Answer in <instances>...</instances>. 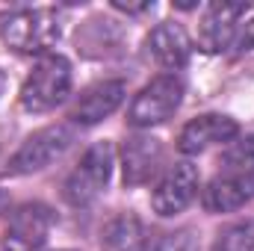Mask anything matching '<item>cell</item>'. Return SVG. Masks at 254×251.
I'll use <instances>...</instances> for the list:
<instances>
[{
    "label": "cell",
    "instance_id": "6da1fadb",
    "mask_svg": "<svg viewBox=\"0 0 254 251\" xmlns=\"http://www.w3.org/2000/svg\"><path fill=\"white\" fill-rule=\"evenodd\" d=\"M254 198V136L234 142L219 172L201 192V207L207 213H234Z\"/></svg>",
    "mask_w": 254,
    "mask_h": 251
},
{
    "label": "cell",
    "instance_id": "7a4b0ae2",
    "mask_svg": "<svg viewBox=\"0 0 254 251\" xmlns=\"http://www.w3.org/2000/svg\"><path fill=\"white\" fill-rule=\"evenodd\" d=\"M71 86H74L71 63L63 54H45L36 60L33 71L21 86V107L27 113H51L68 101Z\"/></svg>",
    "mask_w": 254,
    "mask_h": 251
},
{
    "label": "cell",
    "instance_id": "3957f363",
    "mask_svg": "<svg viewBox=\"0 0 254 251\" xmlns=\"http://www.w3.org/2000/svg\"><path fill=\"white\" fill-rule=\"evenodd\" d=\"M0 39L15 54L45 57L60 39V21L51 9H15L0 18Z\"/></svg>",
    "mask_w": 254,
    "mask_h": 251
},
{
    "label": "cell",
    "instance_id": "277c9868",
    "mask_svg": "<svg viewBox=\"0 0 254 251\" xmlns=\"http://www.w3.org/2000/svg\"><path fill=\"white\" fill-rule=\"evenodd\" d=\"M110 178H113V145L104 139V142H95L65 178V201L71 207H89L107 189Z\"/></svg>",
    "mask_w": 254,
    "mask_h": 251
},
{
    "label": "cell",
    "instance_id": "5b68a950",
    "mask_svg": "<svg viewBox=\"0 0 254 251\" xmlns=\"http://www.w3.org/2000/svg\"><path fill=\"white\" fill-rule=\"evenodd\" d=\"M184 101V83L178 74H160L151 83H145L139 89V95L133 98L130 110H127V125L136 130L163 125L166 119H172L178 113Z\"/></svg>",
    "mask_w": 254,
    "mask_h": 251
},
{
    "label": "cell",
    "instance_id": "8992f818",
    "mask_svg": "<svg viewBox=\"0 0 254 251\" xmlns=\"http://www.w3.org/2000/svg\"><path fill=\"white\" fill-rule=\"evenodd\" d=\"M74 125H48L42 130H36L33 136L24 139V145L12 154V160L6 163V172L9 175H33V172H42L48 169L54 160H60L65 151L71 148L74 142Z\"/></svg>",
    "mask_w": 254,
    "mask_h": 251
},
{
    "label": "cell",
    "instance_id": "52a82bcc",
    "mask_svg": "<svg viewBox=\"0 0 254 251\" xmlns=\"http://www.w3.org/2000/svg\"><path fill=\"white\" fill-rule=\"evenodd\" d=\"M57 216L48 204L30 201L9 213L3 231V251H42Z\"/></svg>",
    "mask_w": 254,
    "mask_h": 251
},
{
    "label": "cell",
    "instance_id": "ba28073f",
    "mask_svg": "<svg viewBox=\"0 0 254 251\" xmlns=\"http://www.w3.org/2000/svg\"><path fill=\"white\" fill-rule=\"evenodd\" d=\"M249 12V3H210L198 24V48L207 54H222L231 45H237L240 21Z\"/></svg>",
    "mask_w": 254,
    "mask_h": 251
},
{
    "label": "cell",
    "instance_id": "9c48e42d",
    "mask_svg": "<svg viewBox=\"0 0 254 251\" xmlns=\"http://www.w3.org/2000/svg\"><path fill=\"white\" fill-rule=\"evenodd\" d=\"M198 195V169L192 163H175L151 192V207L157 216L169 219L178 216L181 210H187L192 198Z\"/></svg>",
    "mask_w": 254,
    "mask_h": 251
},
{
    "label": "cell",
    "instance_id": "30bf717a",
    "mask_svg": "<svg viewBox=\"0 0 254 251\" xmlns=\"http://www.w3.org/2000/svg\"><path fill=\"white\" fill-rule=\"evenodd\" d=\"M240 136V125L231 119V116H222V113H204L198 119H192L190 125L181 130L178 136V151L195 157V154H204L207 148L213 145H225V142H234Z\"/></svg>",
    "mask_w": 254,
    "mask_h": 251
},
{
    "label": "cell",
    "instance_id": "8fae6325",
    "mask_svg": "<svg viewBox=\"0 0 254 251\" xmlns=\"http://www.w3.org/2000/svg\"><path fill=\"white\" fill-rule=\"evenodd\" d=\"M163 163V142L157 136L136 133L122 145V178L125 187H145Z\"/></svg>",
    "mask_w": 254,
    "mask_h": 251
},
{
    "label": "cell",
    "instance_id": "7c38bea8",
    "mask_svg": "<svg viewBox=\"0 0 254 251\" xmlns=\"http://www.w3.org/2000/svg\"><path fill=\"white\" fill-rule=\"evenodd\" d=\"M125 95H127L125 80H101V83L89 86L77 98V104L71 107L68 119H71V125H83V127L98 125V122H104L107 116H113L122 107Z\"/></svg>",
    "mask_w": 254,
    "mask_h": 251
},
{
    "label": "cell",
    "instance_id": "4fadbf2b",
    "mask_svg": "<svg viewBox=\"0 0 254 251\" xmlns=\"http://www.w3.org/2000/svg\"><path fill=\"white\" fill-rule=\"evenodd\" d=\"M145 45H148V54L154 57V63L169 68V74L184 68L192 57V39L178 21H160L148 33Z\"/></svg>",
    "mask_w": 254,
    "mask_h": 251
},
{
    "label": "cell",
    "instance_id": "5bb4252c",
    "mask_svg": "<svg viewBox=\"0 0 254 251\" xmlns=\"http://www.w3.org/2000/svg\"><path fill=\"white\" fill-rule=\"evenodd\" d=\"M148 249V234L139 216L119 213L113 216L104 231H101V251H145Z\"/></svg>",
    "mask_w": 254,
    "mask_h": 251
},
{
    "label": "cell",
    "instance_id": "9a60e30c",
    "mask_svg": "<svg viewBox=\"0 0 254 251\" xmlns=\"http://www.w3.org/2000/svg\"><path fill=\"white\" fill-rule=\"evenodd\" d=\"M210 251H254V222L240 219V222L225 225L216 234V243Z\"/></svg>",
    "mask_w": 254,
    "mask_h": 251
},
{
    "label": "cell",
    "instance_id": "2e32d148",
    "mask_svg": "<svg viewBox=\"0 0 254 251\" xmlns=\"http://www.w3.org/2000/svg\"><path fill=\"white\" fill-rule=\"evenodd\" d=\"M157 251H198V240L190 228L184 231H175V234H166L160 243H157Z\"/></svg>",
    "mask_w": 254,
    "mask_h": 251
},
{
    "label": "cell",
    "instance_id": "e0dca14e",
    "mask_svg": "<svg viewBox=\"0 0 254 251\" xmlns=\"http://www.w3.org/2000/svg\"><path fill=\"white\" fill-rule=\"evenodd\" d=\"M237 45H240V51H254V9H252V18L246 24H240Z\"/></svg>",
    "mask_w": 254,
    "mask_h": 251
},
{
    "label": "cell",
    "instance_id": "ac0fdd59",
    "mask_svg": "<svg viewBox=\"0 0 254 251\" xmlns=\"http://www.w3.org/2000/svg\"><path fill=\"white\" fill-rule=\"evenodd\" d=\"M119 12H127V15H139V12H148L154 3H142V6H125V3H113Z\"/></svg>",
    "mask_w": 254,
    "mask_h": 251
},
{
    "label": "cell",
    "instance_id": "d6986e66",
    "mask_svg": "<svg viewBox=\"0 0 254 251\" xmlns=\"http://www.w3.org/2000/svg\"><path fill=\"white\" fill-rule=\"evenodd\" d=\"M0 92H3V74H0Z\"/></svg>",
    "mask_w": 254,
    "mask_h": 251
}]
</instances>
